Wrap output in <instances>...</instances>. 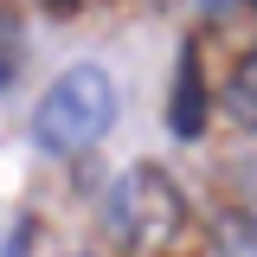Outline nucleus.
<instances>
[{
  "instance_id": "2",
  "label": "nucleus",
  "mask_w": 257,
  "mask_h": 257,
  "mask_svg": "<svg viewBox=\"0 0 257 257\" xmlns=\"http://www.w3.org/2000/svg\"><path fill=\"white\" fill-rule=\"evenodd\" d=\"M187 225V199L161 167H128L103 193V231L122 244L128 257H161Z\"/></svg>"
},
{
  "instance_id": "5",
  "label": "nucleus",
  "mask_w": 257,
  "mask_h": 257,
  "mask_svg": "<svg viewBox=\"0 0 257 257\" xmlns=\"http://www.w3.org/2000/svg\"><path fill=\"white\" fill-rule=\"evenodd\" d=\"M219 257H257V219H225L219 225Z\"/></svg>"
},
{
  "instance_id": "4",
  "label": "nucleus",
  "mask_w": 257,
  "mask_h": 257,
  "mask_svg": "<svg viewBox=\"0 0 257 257\" xmlns=\"http://www.w3.org/2000/svg\"><path fill=\"white\" fill-rule=\"evenodd\" d=\"M231 116L257 128V52L238 64V77H231Z\"/></svg>"
},
{
  "instance_id": "6",
  "label": "nucleus",
  "mask_w": 257,
  "mask_h": 257,
  "mask_svg": "<svg viewBox=\"0 0 257 257\" xmlns=\"http://www.w3.org/2000/svg\"><path fill=\"white\" fill-rule=\"evenodd\" d=\"M7 71H13V20L0 13V77H7Z\"/></svg>"
},
{
  "instance_id": "1",
  "label": "nucleus",
  "mask_w": 257,
  "mask_h": 257,
  "mask_svg": "<svg viewBox=\"0 0 257 257\" xmlns=\"http://www.w3.org/2000/svg\"><path fill=\"white\" fill-rule=\"evenodd\" d=\"M116 122V84L103 64H71L52 77V90L32 109V142L45 155H84Z\"/></svg>"
},
{
  "instance_id": "3",
  "label": "nucleus",
  "mask_w": 257,
  "mask_h": 257,
  "mask_svg": "<svg viewBox=\"0 0 257 257\" xmlns=\"http://www.w3.org/2000/svg\"><path fill=\"white\" fill-rule=\"evenodd\" d=\"M167 128H174V135H199V128H206V77H199V52H193V45H180V64H174Z\"/></svg>"
}]
</instances>
